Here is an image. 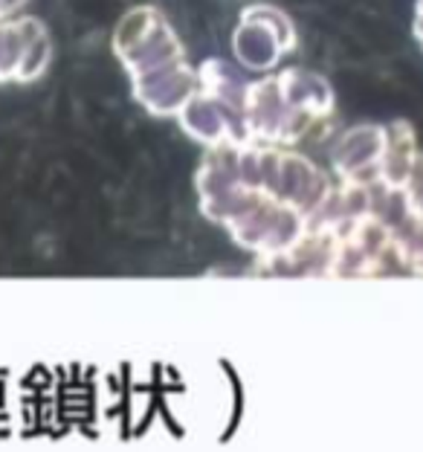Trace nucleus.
Segmentation results:
<instances>
[{
    "mask_svg": "<svg viewBox=\"0 0 423 452\" xmlns=\"http://www.w3.org/2000/svg\"><path fill=\"white\" fill-rule=\"evenodd\" d=\"M420 38H423V32H420Z\"/></svg>",
    "mask_w": 423,
    "mask_h": 452,
    "instance_id": "obj_1",
    "label": "nucleus"
}]
</instances>
